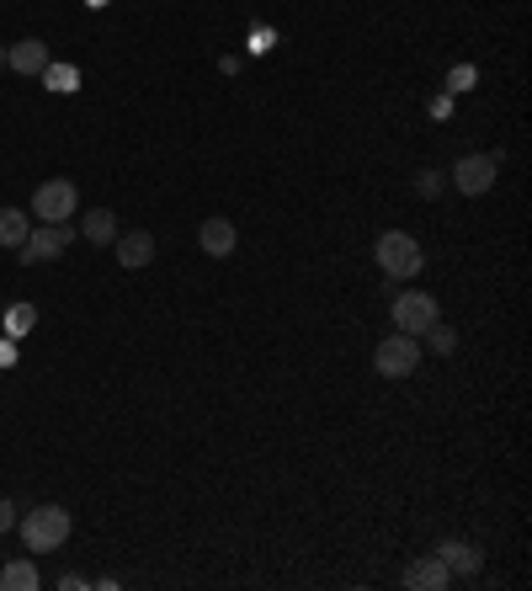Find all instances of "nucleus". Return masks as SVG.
Listing matches in <instances>:
<instances>
[{"label":"nucleus","mask_w":532,"mask_h":591,"mask_svg":"<svg viewBox=\"0 0 532 591\" xmlns=\"http://www.w3.org/2000/svg\"><path fill=\"white\" fill-rule=\"evenodd\" d=\"M80 235H86L91 246H112V240H118V219H112L107 208H91V214L80 219Z\"/></svg>","instance_id":"nucleus-13"},{"label":"nucleus","mask_w":532,"mask_h":591,"mask_svg":"<svg viewBox=\"0 0 532 591\" xmlns=\"http://www.w3.org/2000/svg\"><path fill=\"white\" fill-rule=\"evenodd\" d=\"M155 262V235L149 229H128V235H118V267L139 272Z\"/></svg>","instance_id":"nucleus-10"},{"label":"nucleus","mask_w":532,"mask_h":591,"mask_svg":"<svg viewBox=\"0 0 532 591\" xmlns=\"http://www.w3.org/2000/svg\"><path fill=\"white\" fill-rule=\"evenodd\" d=\"M197 246H203V256L224 262V256H235V246H240V229H235V219L214 214V219L197 224Z\"/></svg>","instance_id":"nucleus-8"},{"label":"nucleus","mask_w":532,"mask_h":591,"mask_svg":"<svg viewBox=\"0 0 532 591\" xmlns=\"http://www.w3.org/2000/svg\"><path fill=\"white\" fill-rule=\"evenodd\" d=\"M447 176H453V187H459L463 197H484L495 187V176H501V155H463Z\"/></svg>","instance_id":"nucleus-6"},{"label":"nucleus","mask_w":532,"mask_h":591,"mask_svg":"<svg viewBox=\"0 0 532 591\" xmlns=\"http://www.w3.org/2000/svg\"><path fill=\"white\" fill-rule=\"evenodd\" d=\"M86 6H107V0H86Z\"/></svg>","instance_id":"nucleus-21"},{"label":"nucleus","mask_w":532,"mask_h":591,"mask_svg":"<svg viewBox=\"0 0 532 591\" xmlns=\"http://www.w3.org/2000/svg\"><path fill=\"white\" fill-rule=\"evenodd\" d=\"M75 208H80V193H75V181H65V176H53V181H43L32 193V214L43 224H70Z\"/></svg>","instance_id":"nucleus-5"},{"label":"nucleus","mask_w":532,"mask_h":591,"mask_svg":"<svg viewBox=\"0 0 532 591\" xmlns=\"http://www.w3.org/2000/svg\"><path fill=\"white\" fill-rule=\"evenodd\" d=\"M373 256H378V267H384L388 277H415V272L426 267L421 240L405 235V229H384V235H378V246H373Z\"/></svg>","instance_id":"nucleus-2"},{"label":"nucleus","mask_w":532,"mask_h":591,"mask_svg":"<svg viewBox=\"0 0 532 591\" xmlns=\"http://www.w3.org/2000/svg\"><path fill=\"white\" fill-rule=\"evenodd\" d=\"M11 528H17V506L0 495V533H11Z\"/></svg>","instance_id":"nucleus-19"},{"label":"nucleus","mask_w":532,"mask_h":591,"mask_svg":"<svg viewBox=\"0 0 532 591\" xmlns=\"http://www.w3.org/2000/svg\"><path fill=\"white\" fill-rule=\"evenodd\" d=\"M70 240H75V229L70 224H43V229H27V240L17 246V262H53L59 250H70Z\"/></svg>","instance_id":"nucleus-7"},{"label":"nucleus","mask_w":532,"mask_h":591,"mask_svg":"<svg viewBox=\"0 0 532 591\" xmlns=\"http://www.w3.org/2000/svg\"><path fill=\"white\" fill-rule=\"evenodd\" d=\"M405 587H421V591H447L453 587V570L442 565V560H415L411 570H405Z\"/></svg>","instance_id":"nucleus-11"},{"label":"nucleus","mask_w":532,"mask_h":591,"mask_svg":"<svg viewBox=\"0 0 532 591\" xmlns=\"http://www.w3.org/2000/svg\"><path fill=\"white\" fill-rule=\"evenodd\" d=\"M49 91H80V70L75 65H59V59H49V70L38 75Z\"/></svg>","instance_id":"nucleus-16"},{"label":"nucleus","mask_w":532,"mask_h":591,"mask_svg":"<svg viewBox=\"0 0 532 591\" xmlns=\"http://www.w3.org/2000/svg\"><path fill=\"white\" fill-rule=\"evenodd\" d=\"M388 315H394V331H405V336H426L436 321H442V309H436L432 294H394V304H388Z\"/></svg>","instance_id":"nucleus-4"},{"label":"nucleus","mask_w":532,"mask_h":591,"mask_svg":"<svg viewBox=\"0 0 532 591\" xmlns=\"http://www.w3.org/2000/svg\"><path fill=\"white\" fill-rule=\"evenodd\" d=\"M0 70H6V43H0Z\"/></svg>","instance_id":"nucleus-20"},{"label":"nucleus","mask_w":532,"mask_h":591,"mask_svg":"<svg viewBox=\"0 0 532 591\" xmlns=\"http://www.w3.org/2000/svg\"><path fill=\"white\" fill-rule=\"evenodd\" d=\"M49 43L43 38H22V43H11L6 49V70H17V75H43L49 70Z\"/></svg>","instance_id":"nucleus-9"},{"label":"nucleus","mask_w":532,"mask_h":591,"mask_svg":"<svg viewBox=\"0 0 532 591\" xmlns=\"http://www.w3.org/2000/svg\"><path fill=\"white\" fill-rule=\"evenodd\" d=\"M70 512L65 506H32V512H22L17 518V533H22L27 554H49V549H59V543L70 539Z\"/></svg>","instance_id":"nucleus-1"},{"label":"nucleus","mask_w":532,"mask_h":591,"mask_svg":"<svg viewBox=\"0 0 532 591\" xmlns=\"http://www.w3.org/2000/svg\"><path fill=\"white\" fill-rule=\"evenodd\" d=\"M436 560L453 570V575H480V554H474L469 543H459V539L442 543V549H436Z\"/></svg>","instance_id":"nucleus-12"},{"label":"nucleus","mask_w":532,"mask_h":591,"mask_svg":"<svg viewBox=\"0 0 532 591\" xmlns=\"http://www.w3.org/2000/svg\"><path fill=\"white\" fill-rule=\"evenodd\" d=\"M32 321H38V309H32V304H17V309L6 315V331H11V336H22V331H32Z\"/></svg>","instance_id":"nucleus-18"},{"label":"nucleus","mask_w":532,"mask_h":591,"mask_svg":"<svg viewBox=\"0 0 532 591\" xmlns=\"http://www.w3.org/2000/svg\"><path fill=\"white\" fill-rule=\"evenodd\" d=\"M27 229H32V214H22V208H0V246L6 250L22 246Z\"/></svg>","instance_id":"nucleus-14"},{"label":"nucleus","mask_w":532,"mask_h":591,"mask_svg":"<svg viewBox=\"0 0 532 591\" xmlns=\"http://www.w3.org/2000/svg\"><path fill=\"white\" fill-rule=\"evenodd\" d=\"M373 368L384 373V378H411L421 368V336H405V331L384 336L378 352H373Z\"/></svg>","instance_id":"nucleus-3"},{"label":"nucleus","mask_w":532,"mask_h":591,"mask_svg":"<svg viewBox=\"0 0 532 591\" xmlns=\"http://www.w3.org/2000/svg\"><path fill=\"white\" fill-rule=\"evenodd\" d=\"M421 342H432L436 352H442V357H447V352H459V331H447V325L436 321L432 331H426V336H421Z\"/></svg>","instance_id":"nucleus-17"},{"label":"nucleus","mask_w":532,"mask_h":591,"mask_svg":"<svg viewBox=\"0 0 532 591\" xmlns=\"http://www.w3.org/2000/svg\"><path fill=\"white\" fill-rule=\"evenodd\" d=\"M0 587L6 591H38V565H32V560H11V565L0 570Z\"/></svg>","instance_id":"nucleus-15"}]
</instances>
